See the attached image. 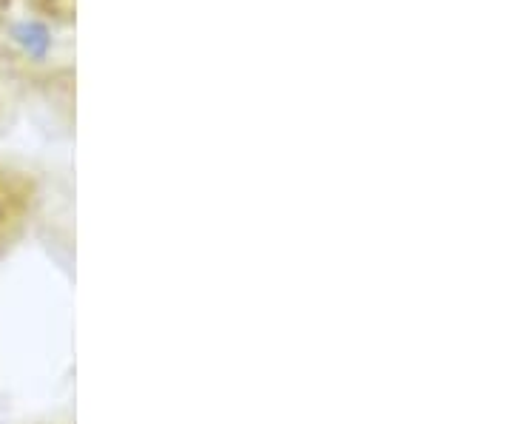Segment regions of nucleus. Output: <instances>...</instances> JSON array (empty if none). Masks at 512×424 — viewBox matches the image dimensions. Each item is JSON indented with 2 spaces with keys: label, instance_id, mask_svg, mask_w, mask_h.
Here are the masks:
<instances>
[{
  "label": "nucleus",
  "instance_id": "f257e3e1",
  "mask_svg": "<svg viewBox=\"0 0 512 424\" xmlns=\"http://www.w3.org/2000/svg\"><path fill=\"white\" fill-rule=\"evenodd\" d=\"M40 424H74V419H49V422H40Z\"/></svg>",
  "mask_w": 512,
  "mask_h": 424
}]
</instances>
